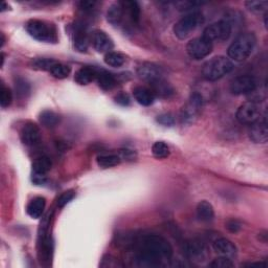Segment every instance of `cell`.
I'll return each instance as SVG.
<instances>
[{
  "label": "cell",
  "mask_w": 268,
  "mask_h": 268,
  "mask_svg": "<svg viewBox=\"0 0 268 268\" xmlns=\"http://www.w3.org/2000/svg\"><path fill=\"white\" fill-rule=\"evenodd\" d=\"M173 248L164 238L158 234H148L138 244L136 260L140 266L156 267L171 260Z\"/></svg>",
  "instance_id": "cell-1"
},
{
  "label": "cell",
  "mask_w": 268,
  "mask_h": 268,
  "mask_svg": "<svg viewBox=\"0 0 268 268\" xmlns=\"http://www.w3.org/2000/svg\"><path fill=\"white\" fill-rule=\"evenodd\" d=\"M256 44L254 32H244L234 40L228 48V57L237 62L246 60L252 54Z\"/></svg>",
  "instance_id": "cell-2"
},
{
  "label": "cell",
  "mask_w": 268,
  "mask_h": 268,
  "mask_svg": "<svg viewBox=\"0 0 268 268\" xmlns=\"http://www.w3.org/2000/svg\"><path fill=\"white\" fill-rule=\"evenodd\" d=\"M234 70L232 62L226 57H215L208 61L202 67V76L206 81L215 82L226 76Z\"/></svg>",
  "instance_id": "cell-3"
},
{
  "label": "cell",
  "mask_w": 268,
  "mask_h": 268,
  "mask_svg": "<svg viewBox=\"0 0 268 268\" xmlns=\"http://www.w3.org/2000/svg\"><path fill=\"white\" fill-rule=\"evenodd\" d=\"M204 24V17L199 10L188 13L174 26V34L180 40L186 39L193 32Z\"/></svg>",
  "instance_id": "cell-4"
},
{
  "label": "cell",
  "mask_w": 268,
  "mask_h": 268,
  "mask_svg": "<svg viewBox=\"0 0 268 268\" xmlns=\"http://www.w3.org/2000/svg\"><path fill=\"white\" fill-rule=\"evenodd\" d=\"M26 30L30 36L41 42L57 41V30L52 24L41 20H30L26 24Z\"/></svg>",
  "instance_id": "cell-5"
},
{
  "label": "cell",
  "mask_w": 268,
  "mask_h": 268,
  "mask_svg": "<svg viewBox=\"0 0 268 268\" xmlns=\"http://www.w3.org/2000/svg\"><path fill=\"white\" fill-rule=\"evenodd\" d=\"M232 32V24L230 20H220L208 26L204 32V38L210 42L226 41L228 40Z\"/></svg>",
  "instance_id": "cell-6"
},
{
  "label": "cell",
  "mask_w": 268,
  "mask_h": 268,
  "mask_svg": "<svg viewBox=\"0 0 268 268\" xmlns=\"http://www.w3.org/2000/svg\"><path fill=\"white\" fill-rule=\"evenodd\" d=\"M204 107V98L199 94L190 96L188 100L182 110V120L184 124L191 125L198 118Z\"/></svg>",
  "instance_id": "cell-7"
},
{
  "label": "cell",
  "mask_w": 268,
  "mask_h": 268,
  "mask_svg": "<svg viewBox=\"0 0 268 268\" xmlns=\"http://www.w3.org/2000/svg\"><path fill=\"white\" fill-rule=\"evenodd\" d=\"M213 50V43L204 37L195 38L190 41L186 46L188 54L193 60H202L210 54Z\"/></svg>",
  "instance_id": "cell-8"
},
{
  "label": "cell",
  "mask_w": 268,
  "mask_h": 268,
  "mask_svg": "<svg viewBox=\"0 0 268 268\" xmlns=\"http://www.w3.org/2000/svg\"><path fill=\"white\" fill-rule=\"evenodd\" d=\"M237 120L243 125H252L262 118L261 107L256 102L243 104L237 111Z\"/></svg>",
  "instance_id": "cell-9"
},
{
  "label": "cell",
  "mask_w": 268,
  "mask_h": 268,
  "mask_svg": "<svg viewBox=\"0 0 268 268\" xmlns=\"http://www.w3.org/2000/svg\"><path fill=\"white\" fill-rule=\"evenodd\" d=\"M256 82L250 76H240L230 84V92L234 96H246L256 92Z\"/></svg>",
  "instance_id": "cell-10"
},
{
  "label": "cell",
  "mask_w": 268,
  "mask_h": 268,
  "mask_svg": "<svg viewBox=\"0 0 268 268\" xmlns=\"http://www.w3.org/2000/svg\"><path fill=\"white\" fill-rule=\"evenodd\" d=\"M138 74L142 80L148 83H154L164 79V72L160 66L154 63H142L138 68Z\"/></svg>",
  "instance_id": "cell-11"
},
{
  "label": "cell",
  "mask_w": 268,
  "mask_h": 268,
  "mask_svg": "<svg viewBox=\"0 0 268 268\" xmlns=\"http://www.w3.org/2000/svg\"><path fill=\"white\" fill-rule=\"evenodd\" d=\"M20 138L26 146H36L41 140L40 129L36 124H34V122H26L21 130Z\"/></svg>",
  "instance_id": "cell-12"
},
{
  "label": "cell",
  "mask_w": 268,
  "mask_h": 268,
  "mask_svg": "<svg viewBox=\"0 0 268 268\" xmlns=\"http://www.w3.org/2000/svg\"><path fill=\"white\" fill-rule=\"evenodd\" d=\"M92 42L94 50L100 54H108L110 52V50H112L114 46L112 39H111L105 32L102 30H96L92 34Z\"/></svg>",
  "instance_id": "cell-13"
},
{
  "label": "cell",
  "mask_w": 268,
  "mask_h": 268,
  "mask_svg": "<svg viewBox=\"0 0 268 268\" xmlns=\"http://www.w3.org/2000/svg\"><path fill=\"white\" fill-rule=\"evenodd\" d=\"M184 250L188 258L195 262H202L206 258L204 245L198 240H191L184 244Z\"/></svg>",
  "instance_id": "cell-14"
},
{
  "label": "cell",
  "mask_w": 268,
  "mask_h": 268,
  "mask_svg": "<svg viewBox=\"0 0 268 268\" xmlns=\"http://www.w3.org/2000/svg\"><path fill=\"white\" fill-rule=\"evenodd\" d=\"M250 138L256 144H265L268 140V129L266 118H261L254 124L250 125Z\"/></svg>",
  "instance_id": "cell-15"
},
{
  "label": "cell",
  "mask_w": 268,
  "mask_h": 268,
  "mask_svg": "<svg viewBox=\"0 0 268 268\" xmlns=\"http://www.w3.org/2000/svg\"><path fill=\"white\" fill-rule=\"evenodd\" d=\"M214 250L217 254L221 256H226V258L232 259L238 254V250L232 241L226 238H221L215 241L214 243Z\"/></svg>",
  "instance_id": "cell-16"
},
{
  "label": "cell",
  "mask_w": 268,
  "mask_h": 268,
  "mask_svg": "<svg viewBox=\"0 0 268 268\" xmlns=\"http://www.w3.org/2000/svg\"><path fill=\"white\" fill-rule=\"evenodd\" d=\"M74 48L80 52H86L89 46V39L87 36L86 30L83 26H74Z\"/></svg>",
  "instance_id": "cell-17"
},
{
  "label": "cell",
  "mask_w": 268,
  "mask_h": 268,
  "mask_svg": "<svg viewBox=\"0 0 268 268\" xmlns=\"http://www.w3.org/2000/svg\"><path fill=\"white\" fill-rule=\"evenodd\" d=\"M96 74H98V70L94 68V67L85 66L76 72L74 76V81L80 85H88L92 81L96 80Z\"/></svg>",
  "instance_id": "cell-18"
},
{
  "label": "cell",
  "mask_w": 268,
  "mask_h": 268,
  "mask_svg": "<svg viewBox=\"0 0 268 268\" xmlns=\"http://www.w3.org/2000/svg\"><path fill=\"white\" fill-rule=\"evenodd\" d=\"M46 200L43 197L34 198L26 208L28 215L32 219H39L42 217L43 212L46 210Z\"/></svg>",
  "instance_id": "cell-19"
},
{
  "label": "cell",
  "mask_w": 268,
  "mask_h": 268,
  "mask_svg": "<svg viewBox=\"0 0 268 268\" xmlns=\"http://www.w3.org/2000/svg\"><path fill=\"white\" fill-rule=\"evenodd\" d=\"M133 96L134 98L136 100V102L144 107H149L153 105L155 100V96L150 89L146 87H136L133 90Z\"/></svg>",
  "instance_id": "cell-20"
},
{
  "label": "cell",
  "mask_w": 268,
  "mask_h": 268,
  "mask_svg": "<svg viewBox=\"0 0 268 268\" xmlns=\"http://www.w3.org/2000/svg\"><path fill=\"white\" fill-rule=\"evenodd\" d=\"M151 92L154 96H158L162 98H169L174 94L173 87L169 83H166L164 79L151 83Z\"/></svg>",
  "instance_id": "cell-21"
},
{
  "label": "cell",
  "mask_w": 268,
  "mask_h": 268,
  "mask_svg": "<svg viewBox=\"0 0 268 268\" xmlns=\"http://www.w3.org/2000/svg\"><path fill=\"white\" fill-rule=\"evenodd\" d=\"M96 81L103 90H111L116 86V78L106 70H98Z\"/></svg>",
  "instance_id": "cell-22"
},
{
  "label": "cell",
  "mask_w": 268,
  "mask_h": 268,
  "mask_svg": "<svg viewBox=\"0 0 268 268\" xmlns=\"http://www.w3.org/2000/svg\"><path fill=\"white\" fill-rule=\"evenodd\" d=\"M124 15H125L124 6H122V2H118L109 8L107 13V19L112 26H118L122 24Z\"/></svg>",
  "instance_id": "cell-23"
},
{
  "label": "cell",
  "mask_w": 268,
  "mask_h": 268,
  "mask_svg": "<svg viewBox=\"0 0 268 268\" xmlns=\"http://www.w3.org/2000/svg\"><path fill=\"white\" fill-rule=\"evenodd\" d=\"M215 217V210L213 206L208 201H201L197 206V218L202 222L213 221Z\"/></svg>",
  "instance_id": "cell-24"
},
{
  "label": "cell",
  "mask_w": 268,
  "mask_h": 268,
  "mask_svg": "<svg viewBox=\"0 0 268 268\" xmlns=\"http://www.w3.org/2000/svg\"><path fill=\"white\" fill-rule=\"evenodd\" d=\"M96 162L102 169H110L120 164V158L116 154H100L98 156Z\"/></svg>",
  "instance_id": "cell-25"
},
{
  "label": "cell",
  "mask_w": 268,
  "mask_h": 268,
  "mask_svg": "<svg viewBox=\"0 0 268 268\" xmlns=\"http://www.w3.org/2000/svg\"><path fill=\"white\" fill-rule=\"evenodd\" d=\"M52 160L48 158H46V156H43V158H40L38 160H36V162H34L32 164V170H34V174H38V175H46L52 169Z\"/></svg>",
  "instance_id": "cell-26"
},
{
  "label": "cell",
  "mask_w": 268,
  "mask_h": 268,
  "mask_svg": "<svg viewBox=\"0 0 268 268\" xmlns=\"http://www.w3.org/2000/svg\"><path fill=\"white\" fill-rule=\"evenodd\" d=\"M40 122L44 126L48 128H52L54 126H57L60 122V116L54 112L52 110H46L40 114Z\"/></svg>",
  "instance_id": "cell-27"
},
{
  "label": "cell",
  "mask_w": 268,
  "mask_h": 268,
  "mask_svg": "<svg viewBox=\"0 0 268 268\" xmlns=\"http://www.w3.org/2000/svg\"><path fill=\"white\" fill-rule=\"evenodd\" d=\"M122 6H124L125 10H127V13L131 20L133 21V24H138L140 19V6L136 2H122Z\"/></svg>",
  "instance_id": "cell-28"
},
{
  "label": "cell",
  "mask_w": 268,
  "mask_h": 268,
  "mask_svg": "<svg viewBox=\"0 0 268 268\" xmlns=\"http://www.w3.org/2000/svg\"><path fill=\"white\" fill-rule=\"evenodd\" d=\"M70 72L72 70H70V66L59 63V62H56L50 70V72L52 74V76H54L56 79H60V80L68 78V76L70 74Z\"/></svg>",
  "instance_id": "cell-29"
},
{
  "label": "cell",
  "mask_w": 268,
  "mask_h": 268,
  "mask_svg": "<svg viewBox=\"0 0 268 268\" xmlns=\"http://www.w3.org/2000/svg\"><path fill=\"white\" fill-rule=\"evenodd\" d=\"M126 62V58L120 52H110L108 54H106L105 56V63L111 67H122V65L125 64Z\"/></svg>",
  "instance_id": "cell-30"
},
{
  "label": "cell",
  "mask_w": 268,
  "mask_h": 268,
  "mask_svg": "<svg viewBox=\"0 0 268 268\" xmlns=\"http://www.w3.org/2000/svg\"><path fill=\"white\" fill-rule=\"evenodd\" d=\"M152 153L156 158L158 160H164L169 158L170 155V148L168 144L164 142H158L153 144L152 147Z\"/></svg>",
  "instance_id": "cell-31"
},
{
  "label": "cell",
  "mask_w": 268,
  "mask_h": 268,
  "mask_svg": "<svg viewBox=\"0 0 268 268\" xmlns=\"http://www.w3.org/2000/svg\"><path fill=\"white\" fill-rule=\"evenodd\" d=\"M246 8L250 10V12L254 14H262L266 13L268 8V2H248L245 4Z\"/></svg>",
  "instance_id": "cell-32"
},
{
  "label": "cell",
  "mask_w": 268,
  "mask_h": 268,
  "mask_svg": "<svg viewBox=\"0 0 268 268\" xmlns=\"http://www.w3.org/2000/svg\"><path fill=\"white\" fill-rule=\"evenodd\" d=\"M13 100V94L8 87L4 85L2 86V92H0V105L2 108H8Z\"/></svg>",
  "instance_id": "cell-33"
},
{
  "label": "cell",
  "mask_w": 268,
  "mask_h": 268,
  "mask_svg": "<svg viewBox=\"0 0 268 268\" xmlns=\"http://www.w3.org/2000/svg\"><path fill=\"white\" fill-rule=\"evenodd\" d=\"M210 266L214 268H228V267H232L234 263L232 259L226 258V256H220V258H217L216 260L212 262Z\"/></svg>",
  "instance_id": "cell-34"
},
{
  "label": "cell",
  "mask_w": 268,
  "mask_h": 268,
  "mask_svg": "<svg viewBox=\"0 0 268 268\" xmlns=\"http://www.w3.org/2000/svg\"><path fill=\"white\" fill-rule=\"evenodd\" d=\"M56 62L57 61L52 60V59H38L35 61V63H34V66H35L38 70L50 72Z\"/></svg>",
  "instance_id": "cell-35"
},
{
  "label": "cell",
  "mask_w": 268,
  "mask_h": 268,
  "mask_svg": "<svg viewBox=\"0 0 268 268\" xmlns=\"http://www.w3.org/2000/svg\"><path fill=\"white\" fill-rule=\"evenodd\" d=\"M158 122L164 127H171L175 124V118L171 114H164L158 118Z\"/></svg>",
  "instance_id": "cell-36"
},
{
  "label": "cell",
  "mask_w": 268,
  "mask_h": 268,
  "mask_svg": "<svg viewBox=\"0 0 268 268\" xmlns=\"http://www.w3.org/2000/svg\"><path fill=\"white\" fill-rule=\"evenodd\" d=\"M74 198V193L72 192V191L63 193L60 196V198L58 199V206L59 208H64L66 204H68Z\"/></svg>",
  "instance_id": "cell-37"
},
{
  "label": "cell",
  "mask_w": 268,
  "mask_h": 268,
  "mask_svg": "<svg viewBox=\"0 0 268 268\" xmlns=\"http://www.w3.org/2000/svg\"><path fill=\"white\" fill-rule=\"evenodd\" d=\"M16 89H17V92L20 96H24L30 92V86L26 82H24V80H19L16 84Z\"/></svg>",
  "instance_id": "cell-38"
},
{
  "label": "cell",
  "mask_w": 268,
  "mask_h": 268,
  "mask_svg": "<svg viewBox=\"0 0 268 268\" xmlns=\"http://www.w3.org/2000/svg\"><path fill=\"white\" fill-rule=\"evenodd\" d=\"M116 102L120 106H129L130 105V98L127 94H118L116 96Z\"/></svg>",
  "instance_id": "cell-39"
},
{
  "label": "cell",
  "mask_w": 268,
  "mask_h": 268,
  "mask_svg": "<svg viewBox=\"0 0 268 268\" xmlns=\"http://www.w3.org/2000/svg\"><path fill=\"white\" fill-rule=\"evenodd\" d=\"M226 228L232 232H238L241 230V224L237 220H230L228 222Z\"/></svg>",
  "instance_id": "cell-40"
},
{
  "label": "cell",
  "mask_w": 268,
  "mask_h": 268,
  "mask_svg": "<svg viewBox=\"0 0 268 268\" xmlns=\"http://www.w3.org/2000/svg\"><path fill=\"white\" fill-rule=\"evenodd\" d=\"M96 4V2H82L80 4V6L83 10H86L87 12V10H92L94 8Z\"/></svg>",
  "instance_id": "cell-41"
},
{
  "label": "cell",
  "mask_w": 268,
  "mask_h": 268,
  "mask_svg": "<svg viewBox=\"0 0 268 268\" xmlns=\"http://www.w3.org/2000/svg\"><path fill=\"white\" fill-rule=\"evenodd\" d=\"M120 154H122V156H120V158H127V160H131L134 156L133 151H130V150H122Z\"/></svg>",
  "instance_id": "cell-42"
},
{
  "label": "cell",
  "mask_w": 268,
  "mask_h": 268,
  "mask_svg": "<svg viewBox=\"0 0 268 268\" xmlns=\"http://www.w3.org/2000/svg\"><path fill=\"white\" fill-rule=\"evenodd\" d=\"M6 8H8V4H6V2H4V4H2V10H2V12H4L6 10H8Z\"/></svg>",
  "instance_id": "cell-43"
},
{
  "label": "cell",
  "mask_w": 268,
  "mask_h": 268,
  "mask_svg": "<svg viewBox=\"0 0 268 268\" xmlns=\"http://www.w3.org/2000/svg\"><path fill=\"white\" fill-rule=\"evenodd\" d=\"M4 34H2V48L4 46Z\"/></svg>",
  "instance_id": "cell-44"
}]
</instances>
